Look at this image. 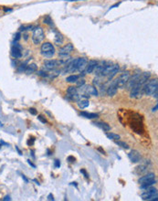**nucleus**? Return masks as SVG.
<instances>
[{"mask_svg":"<svg viewBox=\"0 0 158 201\" xmlns=\"http://www.w3.org/2000/svg\"><path fill=\"white\" fill-rule=\"evenodd\" d=\"M68 161L70 162V163H74V162L76 161V159H75V157L71 156V155H70V156L68 157Z\"/></svg>","mask_w":158,"mask_h":201,"instance_id":"obj_32","label":"nucleus"},{"mask_svg":"<svg viewBox=\"0 0 158 201\" xmlns=\"http://www.w3.org/2000/svg\"><path fill=\"white\" fill-rule=\"evenodd\" d=\"M130 72L129 71H125V72H123L119 78L117 79V86L119 88H123L125 86V84L127 83L129 78H130Z\"/></svg>","mask_w":158,"mask_h":201,"instance_id":"obj_7","label":"nucleus"},{"mask_svg":"<svg viewBox=\"0 0 158 201\" xmlns=\"http://www.w3.org/2000/svg\"><path fill=\"white\" fill-rule=\"evenodd\" d=\"M28 162H29V165H30L31 166H33V167H34V168L36 167V166H35L34 164H32V163H31V162H30V160H28Z\"/></svg>","mask_w":158,"mask_h":201,"instance_id":"obj_39","label":"nucleus"},{"mask_svg":"<svg viewBox=\"0 0 158 201\" xmlns=\"http://www.w3.org/2000/svg\"><path fill=\"white\" fill-rule=\"evenodd\" d=\"M143 86L141 84L137 83L136 85H134L133 88L131 89V93H130V97L131 98H140L143 94Z\"/></svg>","mask_w":158,"mask_h":201,"instance_id":"obj_5","label":"nucleus"},{"mask_svg":"<svg viewBox=\"0 0 158 201\" xmlns=\"http://www.w3.org/2000/svg\"><path fill=\"white\" fill-rule=\"evenodd\" d=\"M38 119L39 121H40V122H42L43 124H45V122H47L46 119H43V118H42V115H38Z\"/></svg>","mask_w":158,"mask_h":201,"instance_id":"obj_35","label":"nucleus"},{"mask_svg":"<svg viewBox=\"0 0 158 201\" xmlns=\"http://www.w3.org/2000/svg\"><path fill=\"white\" fill-rule=\"evenodd\" d=\"M140 74H141V73H137V74L133 75L132 77L130 76L129 80H128V81H127V83H126V84H127V89H128V90H131L134 85H136L137 82H138V81H139Z\"/></svg>","mask_w":158,"mask_h":201,"instance_id":"obj_9","label":"nucleus"},{"mask_svg":"<svg viewBox=\"0 0 158 201\" xmlns=\"http://www.w3.org/2000/svg\"><path fill=\"white\" fill-rule=\"evenodd\" d=\"M11 54L12 56L16 58V59H18L22 56V52H21V49L18 45H15L14 47L11 49Z\"/></svg>","mask_w":158,"mask_h":201,"instance_id":"obj_16","label":"nucleus"},{"mask_svg":"<svg viewBox=\"0 0 158 201\" xmlns=\"http://www.w3.org/2000/svg\"><path fill=\"white\" fill-rule=\"evenodd\" d=\"M155 183H156L155 178L151 179V180H149V181H146V182H144V183L141 184V189H143V190L146 189V188H148V187H150L151 186L155 185Z\"/></svg>","mask_w":158,"mask_h":201,"instance_id":"obj_20","label":"nucleus"},{"mask_svg":"<svg viewBox=\"0 0 158 201\" xmlns=\"http://www.w3.org/2000/svg\"><path fill=\"white\" fill-rule=\"evenodd\" d=\"M98 62L96 61H90L89 62H87V66L85 68V71L86 73H93V70H95L96 66H97Z\"/></svg>","mask_w":158,"mask_h":201,"instance_id":"obj_15","label":"nucleus"},{"mask_svg":"<svg viewBox=\"0 0 158 201\" xmlns=\"http://www.w3.org/2000/svg\"><path fill=\"white\" fill-rule=\"evenodd\" d=\"M80 115L82 116V117H84V118H87V119H94V118H97L98 116H99L97 113H87V112H81Z\"/></svg>","mask_w":158,"mask_h":201,"instance_id":"obj_21","label":"nucleus"},{"mask_svg":"<svg viewBox=\"0 0 158 201\" xmlns=\"http://www.w3.org/2000/svg\"><path fill=\"white\" fill-rule=\"evenodd\" d=\"M54 166H55V167H57V168H58L61 166V162H60V160H55V162H54Z\"/></svg>","mask_w":158,"mask_h":201,"instance_id":"obj_33","label":"nucleus"},{"mask_svg":"<svg viewBox=\"0 0 158 201\" xmlns=\"http://www.w3.org/2000/svg\"><path fill=\"white\" fill-rule=\"evenodd\" d=\"M29 113H31V114H33V115H36L38 113H37V110L36 109H34V108H30L29 110Z\"/></svg>","mask_w":158,"mask_h":201,"instance_id":"obj_31","label":"nucleus"},{"mask_svg":"<svg viewBox=\"0 0 158 201\" xmlns=\"http://www.w3.org/2000/svg\"><path fill=\"white\" fill-rule=\"evenodd\" d=\"M48 200H54V198H53V195H52V194H49V195L48 196Z\"/></svg>","mask_w":158,"mask_h":201,"instance_id":"obj_37","label":"nucleus"},{"mask_svg":"<svg viewBox=\"0 0 158 201\" xmlns=\"http://www.w3.org/2000/svg\"><path fill=\"white\" fill-rule=\"evenodd\" d=\"M106 135H107V137L109 139L114 140V141H117V140H119L121 138L119 134H113V133H108V134H106Z\"/></svg>","mask_w":158,"mask_h":201,"instance_id":"obj_25","label":"nucleus"},{"mask_svg":"<svg viewBox=\"0 0 158 201\" xmlns=\"http://www.w3.org/2000/svg\"><path fill=\"white\" fill-rule=\"evenodd\" d=\"M93 124H95L96 126L100 127L101 129H102L103 131H110L111 130V127L109 124H107L106 122H93Z\"/></svg>","mask_w":158,"mask_h":201,"instance_id":"obj_19","label":"nucleus"},{"mask_svg":"<svg viewBox=\"0 0 158 201\" xmlns=\"http://www.w3.org/2000/svg\"><path fill=\"white\" fill-rule=\"evenodd\" d=\"M147 169H148V168H147V166H146V165H141V166H137V167L135 168V173L138 174V175H140V174L144 173Z\"/></svg>","mask_w":158,"mask_h":201,"instance_id":"obj_23","label":"nucleus"},{"mask_svg":"<svg viewBox=\"0 0 158 201\" xmlns=\"http://www.w3.org/2000/svg\"><path fill=\"white\" fill-rule=\"evenodd\" d=\"M157 108H158V104L156 103L155 107H154V108H153V112H156V111H157Z\"/></svg>","mask_w":158,"mask_h":201,"instance_id":"obj_38","label":"nucleus"},{"mask_svg":"<svg viewBox=\"0 0 158 201\" xmlns=\"http://www.w3.org/2000/svg\"><path fill=\"white\" fill-rule=\"evenodd\" d=\"M50 22H52V20H51V18H50L49 16L46 17L44 18V23H46V24H49Z\"/></svg>","mask_w":158,"mask_h":201,"instance_id":"obj_30","label":"nucleus"},{"mask_svg":"<svg viewBox=\"0 0 158 201\" xmlns=\"http://www.w3.org/2000/svg\"><path fill=\"white\" fill-rule=\"evenodd\" d=\"M38 74L39 76H42V77H47V76H48V74L46 73V72H44V71H38Z\"/></svg>","mask_w":158,"mask_h":201,"instance_id":"obj_34","label":"nucleus"},{"mask_svg":"<svg viewBox=\"0 0 158 201\" xmlns=\"http://www.w3.org/2000/svg\"><path fill=\"white\" fill-rule=\"evenodd\" d=\"M158 87V81L156 79L148 80L143 86V93L145 95H152Z\"/></svg>","mask_w":158,"mask_h":201,"instance_id":"obj_1","label":"nucleus"},{"mask_svg":"<svg viewBox=\"0 0 158 201\" xmlns=\"http://www.w3.org/2000/svg\"><path fill=\"white\" fill-rule=\"evenodd\" d=\"M37 70H38V66L35 63H32L30 65L27 66V69H26L25 71L27 74H31V73H34L35 71H37Z\"/></svg>","mask_w":158,"mask_h":201,"instance_id":"obj_22","label":"nucleus"},{"mask_svg":"<svg viewBox=\"0 0 158 201\" xmlns=\"http://www.w3.org/2000/svg\"><path fill=\"white\" fill-rule=\"evenodd\" d=\"M119 69H120V67H119V65H118V64H114V65H113V68H111V71L109 72V74L106 76L108 81H111V80L113 79V77L118 73V71H119Z\"/></svg>","mask_w":158,"mask_h":201,"instance_id":"obj_14","label":"nucleus"},{"mask_svg":"<svg viewBox=\"0 0 158 201\" xmlns=\"http://www.w3.org/2000/svg\"><path fill=\"white\" fill-rule=\"evenodd\" d=\"M78 80H79V76H78V75H70V76H69V77L67 78V79H66L67 82H70V83L76 82Z\"/></svg>","mask_w":158,"mask_h":201,"instance_id":"obj_26","label":"nucleus"},{"mask_svg":"<svg viewBox=\"0 0 158 201\" xmlns=\"http://www.w3.org/2000/svg\"><path fill=\"white\" fill-rule=\"evenodd\" d=\"M151 77V73L150 72H143L140 74V78H139V81H138L137 83L141 84V85H143L144 83H145Z\"/></svg>","mask_w":158,"mask_h":201,"instance_id":"obj_17","label":"nucleus"},{"mask_svg":"<svg viewBox=\"0 0 158 201\" xmlns=\"http://www.w3.org/2000/svg\"><path fill=\"white\" fill-rule=\"evenodd\" d=\"M58 61L55 60H51V61H46L44 62V68L47 70H53L58 66Z\"/></svg>","mask_w":158,"mask_h":201,"instance_id":"obj_10","label":"nucleus"},{"mask_svg":"<svg viewBox=\"0 0 158 201\" xmlns=\"http://www.w3.org/2000/svg\"><path fill=\"white\" fill-rule=\"evenodd\" d=\"M88 61L85 58H78V63H77V70L79 71H83L87 66Z\"/></svg>","mask_w":158,"mask_h":201,"instance_id":"obj_13","label":"nucleus"},{"mask_svg":"<svg viewBox=\"0 0 158 201\" xmlns=\"http://www.w3.org/2000/svg\"><path fill=\"white\" fill-rule=\"evenodd\" d=\"M41 54L46 58H51L55 54V48L50 42H45L41 46Z\"/></svg>","mask_w":158,"mask_h":201,"instance_id":"obj_2","label":"nucleus"},{"mask_svg":"<svg viewBox=\"0 0 158 201\" xmlns=\"http://www.w3.org/2000/svg\"><path fill=\"white\" fill-rule=\"evenodd\" d=\"M73 45H72L71 43H69L67 45H65L64 47H62L60 51H58V54H60L61 57H66L68 56L69 54L71 53V51L73 50Z\"/></svg>","mask_w":158,"mask_h":201,"instance_id":"obj_8","label":"nucleus"},{"mask_svg":"<svg viewBox=\"0 0 158 201\" xmlns=\"http://www.w3.org/2000/svg\"><path fill=\"white\" fill-rule=\"evenodd\" d=\"M76 82H77V86L78 87H81V86H83L84 84H85V81L84 80H80V81L78 80Z\"/></svg>","mask_w":158,"mask_h":201,"instance_id":"obj_29","label":"nucleus"},{"mask_svg":"<svg viewBox=\"0 0 158 201\" xmlns=\"http://www.w3.org/2000/svg\"><path fill=\"white\" fill-rule=\"evenodd\" d=\"M145 192L142 194V199L143 200H155L157 201V189L153 188V187H148V188L144 189Z\"/></svg>","mask_w":158,"mask_h":201,"instance_id":"obj_3","label":"nucleus"},{"mask_svg":"<svg viewBox=\"0 0 158 201\" xmlns=\"http://www.w3.org/2000/svg\"><path fill=\"white\" fill-rule=\"evenodd\" d=\"M11 198H10V197L9 196H6L5 198H3V200H10Z\"/></svg>","mask_w":158,"mask_h":201,"instance_id":"obj_40","label":"nucleus"},{"mask_svg":"<svg viewBox=\"0 0 158 201\" xmlns=\"http://www.w3.org/2000/svg\"><path fill=\"white\" fill-rule=\"evenodd\" d=\"M44 38V31L43 29L40 27L36 28L33 30V34H32V40L34 42V44H39Z\"/></svg>","mask_w":158,"mask_h":201,"instance_id":"obj_4","label":"nucleus"},{"mask_svg":"<svg viewBox=\"0 0 158 201\" xmlns=\"http://www.w3.org/2000/svg\"><path fill=\"white\" fill-rule=\"evenodd\" d=\"M22 177H23V179H24V180H25V181H26V182H27V183L29 182V180L27 179V177H26L25 176H22Z\"/></svg>","mask_w":158,"mask_h":201,"instance_id":"obj_41","label":"nucleus"},{"mask_svg":"<svg viewBox=\"0 0 158 201\" xmlns=\"http://www.w3.org/2000/svg\"><path fill=\"white\" fill-rule=\"evenodd\" d=\"M116 144H117L118 145L122 146L123 148H125V149H128V148H129L128 145H127V144H125V143H124V142H121V141H119V140H117V141H116Z\"/></svg>","mask_w":158,"mask_h":201,"instance_id":"obj_28","label":"nucleus"},{"mask_svg":"<svg viewBox=\"0 0 158 201\" xmlns=\"http://www.w3.org/2000/svg\"><path fill=\"white\" fill-rule=\"evenodd\" d=\"M63 41V38H62V35L60 34V33H57L56 34V37H55V43L57 45H60L61 44Z\"/></svg>","mask_w":158,"mask_h":201,"instance_id":"obj_27","label":"nucleus"},{"mask_svg":"<svg viewBox=\"0 0 158 201\" xmlns=\"http://www.w3.org/2000/svg\"><path fill=\"white\" fill-rule=\"evenodd\" d=\"M80 88H81L80 90L82 93H84L85 95H89V96L90 95H93V96L98 95V90H96L95 87L91 86V85H87V86L83 85V86H81Z\"/></svg>","mask_w":158,"mask_h":201,"instance_id":"obj_6","label":"nucleus"},{"mask_svg":"<svg viewBox=\"0 0 158 201\" xmlns=\"http://www.w3.org/2000/svg\"><path fill=\"white\" fill-rule=\"evenodd\" d=\"M89 104H90V102L87 100H81V101H80V102H78V105H79V107H80L81 109L87 108L89 106Z\"/></svg>","mask_w":158,"mask_h":201,"instance_id":"obj_24","label":"nucleus"},{"mask_svg":"<svg viewBox=\"0 0 158 201\" xmlns=\"http://www.w3.org/2000/svg\"><path fill=\"white\" fill-rule=\"evenodd\" d=\"M154 178H155V175L154 173H149V174L145 175V176H143V177H140V178H139V181H138V182H139L140 184H143V183H144V182H146V181H149V180L154 179Z\"/></svg>","mask_w":158,"mask_h":201,"instance_id":"obj_18","label":"nucleus"},{"mask_svg":"<svg viewBox=\"0 0 158 201\" xmlns=\"http://www.w3.org/2000/svg\"><path fill=\"white\" fill-rule=\"evenodd\" d=\"M128 156L133 163H137V162H139L141 160V154L136 150H132L128 154Z\"/></svg>","mask_w":158,"mask_h":201,"instance_id":"obj_12","label":"nucleus"},{"mask_svg":"<svg viewBox=\"0 0 158 201\" xmlns=\"http://www.w3.org/2000/svg\"><path fill=\"white\" fill-rule=\"evenodd\" d=\"M81 173H82V174L84 175V177H86V178H88V177H89V176H88V174H87V172H86V171H85L84 169H81Z\"/></svg>","mask_w":158,"mask_h":201,"instance_id":"obj_36","label":"nucleus"},{"mask_svg":"<svg viewBox=\"0 0 158 201\" xmlns=\"http://www.w3.org/2000/svg\"><path fill=\"white\" fill-rule=\"evenodd\" d=\"M117 89H118V86H117V80L111 81V84L109 85L108 89H107V94L111 97V96H114L117 93Z\"/></svg>","mask_w":158,"mask_h":201,"instance_id":"obj_11","label":"nucleus"}]
</instances>
